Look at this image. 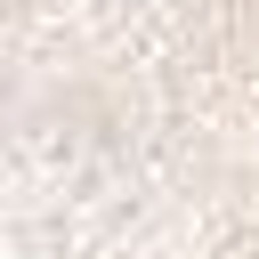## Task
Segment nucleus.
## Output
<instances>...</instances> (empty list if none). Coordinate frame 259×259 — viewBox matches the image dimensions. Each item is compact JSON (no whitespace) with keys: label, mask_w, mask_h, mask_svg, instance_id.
<instances>
[{"label":"nucleus","mask_w":259,"mask_h":259,"mask_svg":"<svg viewBox=\"0 0 259 259\" xmlns=\"http://www.w3.org/2000/svg\"><path fill=\"white\" fill-rule=\"evenodd\" d=\"M0 259H259V0H0Z\"/></svg>","instance_id":"nucleus-1"}]
</instances>
